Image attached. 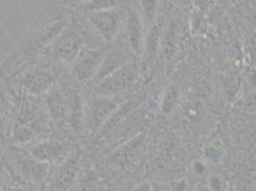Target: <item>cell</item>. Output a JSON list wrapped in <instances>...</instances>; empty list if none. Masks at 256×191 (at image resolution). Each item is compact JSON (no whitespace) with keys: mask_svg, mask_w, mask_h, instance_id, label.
<instances>
[{"mask_svg":"<svg viewBox=\"0 0 256 191\" xmlns=\"http://www.w3.org/2000/svg\"><path fill=\"white\" fill-rule=\"evenodd\" d=\"M90 22L106 43L116 38L122 26L120 16L115 12H96L90 16Z\"/></svg>","mask_w":256,"mask_h":191,"instance_id":"ba28073f","label":"cell"},{"mask_svg":"<svg viewBox=\"0 0 256 191\" xmlns=\"http://www.w3.org/2000/svg\"><path fill=\"white\" fill-rule=\"evenodd\" d=\"M133 191H151L150 182H140L138 186H135V188L133 190Z\"/></svg>","mask_w":256,"mask_h":191,"instance_id":"4316f807","label":"cell"},{"mask_svg":"<svg viewBox=\"0 0 256 191\" xmlns=\"http://www.w3.org/2000/svg\"><path fill=\"white\" fill-rule=\"evenodd\" d=\"M206 166H204V164L202 162L196 160L194 162V164H193V171H194L195 174H197L199 176H202L204 173L206 172Z\"/></svg>","mask_w":256,"mask_h":191,"instance_id":"d4e9b609","label":"cell"},{"mask_svg":"<svg viewBox=\"0 0 256 191\" xmlns=\"http://www.w3.org/2000/svg\"><path fill=\"white\" fill-rule=\"evenodd\" d=\"M151 186V191H170V190L164 186V184L159 182H150Z\"/></svg>","mask_w":256,"mask_h":191,"instance_id":"484cf974","label":"cell"},{"mask_svg":"<svg viewBox=\"0 0 256 191\" xmlns=\"http://www.w3.org/2000/svg\"><path fill=\"white\" fill-rule=\"evenodd\" d=\"M106 52L84 47L75 60L71 64V71L78 82H87L95 78L102 62L104 60Z\"/></svg>","mask_w":256,"mask_h":191,"instance_id":"5b68a950","label":"cell"},{"mask_svg":"<svg viewBox=\"0 0 256 191\" xmlns=\"http://www.w3.org/2000/svg\"><path fill=\"white\" fill-rule=\"evenodd\" d=\"M139 80V69L132 60L96 84L98 96H120L130 90Z\"/></svg>","mask_w":256,"mask_h":191,"instance_id":"3957f363","label":"cell"},{"mask_svg":"<svg viewBox=\"0 0 256 191\" xmlns=\"http://www.w3.org/2000/svg\"><path fill=\"white\" fill-rule=\"evenodd\" d=\"M54 74L43 69H34L23 76L22 84L31 96L44 95L54 85Z\"/></svg>","mask_w":256,"mask_h":191,"instance_id":"7c38bea8","label":"cell"},{"mask_svg":"<svg viewBox=\"0 0 256 191\" xmlns=\"http://www.w3.org/2000/svg\"><path fill=\"white\" fill-rule=\"evenodd\" d=\"M80 164V159L78 155H68L54 174V186L58 190H69L78 177Z\"/></svg>","mask_w":256,"mask_h":191,"instance_id":"4fadbf2b","label":"cell"},{"mask_svg":"<svg viewBox=\"0 0 256 191\" xmlns=\"http://www.w3.org/2000/svg\"><path fill=\"white\" fill-rule=\"evenodd\" d=\"M208 188L210 191H228L226 180L219 175H212L208 180Z\"/></svg>","mask_w":256,"mask_h":191,"instance_id":"d6986e66","label":"cell"},{"mask_svg":"<svg viewBox=\"0 0 256 191\" xmlns=\"http://www.w3.org/2000/svg\"><path fill=\"white\" fill-rule=\"evenodd\" d=\"M44 104L49 118L56 124H64L69 116L68 102L62 89L56 85L44 94Z\"/></svg>","mask_w":256,"mask_h":191,"instance_id":"30bf717a","label":"cell"},{"mask_svg":"<svg viewBox=\"0 0 256 191\" xmlns=\"http://www.w3.org/2000/svg\"><path fill=\"white\" fill-rule=\"evenodd\" d=\"M142 10L146 16V20L148 23L154 20L155 12H156V1L155 0H142Z\"/></svg>","mask_w":256,"mask_h":191,"instance_id":"ffe728a7","label":"cell"},{"mask_svg":"<svg viewBox=\"0 0 256 191\" xmlns=\"http://www.w3.org/2000/svg\"><path fill=\"white\" fill-rule=\"evenodd\" d=\"M117 0H93L88 5V9L91 11H104V9L113 6Z\"/></svg>","mask_w":256,"mask_h":191,"instance_id":"44dd1931","label":"cell"},{"mask_svg":"<svg viewBox=\"0 0 256 191\" xmlns=\"http://www.w3.org/2000/svg\"><path fill=\"white\" fill-rule=\"evenodd\" d=\"M34 159L43 162L51 164L64 160L68 155V146L58 140L47 138L34 142L28 152Z\"/></svg>","mask_w":256,"mask_h":191,"instance_id":"8992f818","label":"cell"},{"mask_svg":"<svg viewBox=\"0 0 256 191\" xmlns=\"http://www.w3.org/2000/svg\"><path fill=\"white\" fill-rule=\"evenodd\" d=\"M5 135V110L2 98H0V137Z\"/></svg>","mask_w":256,"mask_h":191,"instance_id":"7402d4cb","label":"cell"},{"mask_svg":"<svg viewBox=\"0 0 256 191\" xmlns=\"http://www.w3.org/2000/svg\"><path fill=\"white\" fill-rule=\"evenodd\" d=\"M160 26L159 24H156L150 29L142 46L146 64L152 65L154 64L160 51Z\"/></svg>","mask_w":256,"mask_h":191,"instance_id":"2e32d148","label":"cell"},{"mask_svg":"<svg viewBox=\"0 0 256 191\" xmlns=\"http://www.w3.org/2000/svg\"><path fill=\"white\" fill-rule=\"evenodd\" d=\"M62 20H45L42 16L32 22L18 40L8 58L1 64V72L8 76L18 71L24 64L51 46L64 31Z\"/></svg>","mask_w":256,"mask_h":191,"instance_id":"6da1fadb","label":"cell"},{"mask_svg":"<svg viewBox=\"0 0 256 191\" xmlns=\"http://www.w3.org/2000/svg\"><path fill=\"white\" fill-rule=\"evenodd\" d=\"M49 117H44L34 107L26 106L20 113L14 126L12 136L16 142H29L38 135L49 132Z\"/></svg>","mask_w":256,"mask_h":191,"instance_id":"7a4b0ae2","label":"cell"},{"mask_svg":"<svg viewBox=\"0 0 256 191\" xmlns=\"http://www.w3.org/2000/svg\"><path fill=\"white\" fill-rule=\"evenodd\" d=\"M51 46L52 53L56 60L72 64L78 54L84 48V43L74 32H62Z\"/></svg>","mask_w":256,"mask_h":191,"instance_id":"9c48e42d","label":"cell"},{"mask_svg":"<svg viewBox=\"0 0 256 191\" xmlns=\"http://www.w3.org/2000/svg\"><path fill=\"white\" fill-rule=\"evenodd\" d=\"M128 45L131 53L139 54L142 51L144 46V36H142V27L140 22L139 18L135 14L130 16L128 18Z\"/></svg>","mask_w":256,"mask_h":191,"instance_id":"9a60e30c","label":"cell"},{"mask_svg":"<svg viewBox=\"0 0 256 191\" xmlns=\"http://www.w3.org/2000/svg\"><path fill=\"white\" fill-rule=\"evenodd\" d=\"M193 191H210L208 190V186H206V184H198L196 186H195V188H194V190Z\"/></svg>","mask_w":256,"mask_h":191,"instance_id":"83f0119b","label":"cell"},{"mask_svg":"<svg viewBox=\"0 0 256 191\" xmlns=\"http://www.w3.org/2000/svg\"><path fill=\"white\" fill-rule=\"evenodd\" d=\"M180 98V87L179 85L171 82L168 85L162 95L160 109L164 114H170L176 108Z\"/></svg>","mask_w":256,"mask_h":191,"instance_id":"e0dca14e","label":"cell"},{"mask_svg":"<svg viewBox=\"0 0 256 191\" xmlns=\"http://www.w3.org/2000/svg\"><path fill=\"white\" fill-rule=\"evenodd\" d=\"M241 88V80L234 74H226L223 80V93L228 102H234Z\"/></svg>","mask_w":256,"mask_h":191,"instance_id":"ac0fdd59","label":"cell"},{"mask_svg":"<svg viewBox=\"0 0 256 191\" xmlns=\"http://www.w3.org/2000/svg\"><path fill=\"white\" fill-rule=\"evenodd\" d=\"M188 184L186 180H177L171 184L170 191H186Z\"/></svg>","mask_w":256,"mask_h":191,"instance_id":"603a6c76","label":"cell"},{"mask_svg":"<svg viewBox=\"0 0 256 191\" xmlns=\"http://www.w3.org/2000/svg\"><path fill=\"white\" fill-rule=\"evenodd\" d=\"M14 158L16 170L24 178L38 182L46 177L49 170L47 164L34 159L29 153H16Z\"/></svg>","mask_w":256,"mask_h":191,"instance_id":"5bb4252c","label":"cell"},{"mask_svg":"<svg viewBox=\"0 0 256 191\" xmlns=\"http://www.w3.org/2000/svg\"><path fill=\"white\" fill-rule=\"evenodd\" d=\"M8 190V180L5 170L0 168V191Z\"/></svg>","mask_w":256,"mask_h":191,"instance_id":"cb8c5ba5","label":"cell"},{"mask_svg":"<svg viewBox=\"0 0 256 191\" xmlns=\"http://www.w3.org/2000/svg\"><path fill=\"white\" fill-rule=\"evenodd\" d=\"M131 60L130 50H126V47L118 44L106 53L102 65L93 80H95L96 84H98Z\"/></svg>","mask_w":256,"mask_h":191,"instance_id":"52a82bcc","label":"cell"},{"mask_svg":"<svg viewBox=\"0 0 256 191\" xmlns=\"http://www.w3.org/2000/svg\"><path fill=\"white\" fill-rule=\"evenodd\" d=\"M144 102V96H131L128 100H122L117 109L111 114V116L108 118L104 126L98 131V136L106 137L111 131L115 130L124 118L129 117L134 111H136L142 104Z\"/></svg>","mask_w":256,"mask_h":191,"instance_id":"8fae6325","label":"cell"},{"mask_svg":"<svg viewBox=\"0 0 256 191\" xmlns=\"http://www.w3.org/2000/svg\"><path fill=\"white\" fill-rule=\"evenodd\" d=\"M122 102L120 96H96L90 100L84 116L87 130L92 133L98 132Z\"/></svg>","mask_w":256,"mask_h":191,"instance_id":"277c9868","label":"cell"}]
</instances>
